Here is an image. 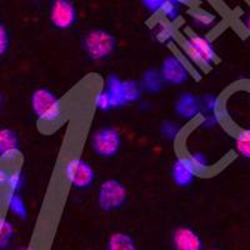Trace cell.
I'll return each mask as SVG.
<instances>
[{
  "instance_id": "6da1fadb",
  "label": "cell",
  "mask_w": 250,
  "mask_h": 250,
  "mask_svg": "<svg viewBox=\"0 0 250 250\" xmlns=\"http://www.w3.org/2000/svg\"><path fill=\"white\" fill-rule=\"evenodd\" d=\"M30 105L35 117L46 124H53L62 117V102L57 94L48 88L37 89L31 95Z\"/></svg>"
},
{
  "instance_id": "7a4b0ae2",
  "label": "cell",
  "mask_w": 250,
  "mask_h": 250,
  "mask_svg": "<svg viewBox=\"0 0 250 250\" xmlns=\"http://www.w3.org/2000/svg\"><path fill=\"white\" fill-rule=\"evenodd\" d=\"M83 49L90 59L102 62L113 54L117 49V39L104 29H91L83 39Z\"/></svg>"
},
{
  "instance_id": "3957f363",
  "label": "cell",
  "mask_w": 250,
  "mask_h": 250,
  "mask_svg": "<svg viewBox=\"0 0 250 250\" xmlns=\"http://www.w3.org/2000/svg\"><path fill=\"white\" fill-rule=\"evenodd\" d=\"M184 50L194 62L200 65L210 66L216 62L218 55L213 44L207 37L198 34H189L184 42Z\"/></svg>"
},
{
  "instance_id": "277c9868",
  "label": "cell",
  "mask_w": 250,
  "mask_h": 250,
  "mask_svg": "<svg viewBox=\"0 0 250 250\" xmlns=\"http://www.w3.org/2000/svg\"><path fill=\"white\" fill-rule=\"evenodd\" d=\"M128 198V190L122 182L117 179H108L103 182L98 193V202L103 210H117L123 207Z\"/></svg>"
},
{
  "instance_id": "5b68a950",
  "label": "cell",
  "mask_w": 250,
  "mask_h": 250,
  "mask_svg": "<svg viewBox=\"0 0 250 250\" xmlns=\"http://www.w3.org/2000/svg\"><path fill=\"white\" fill-rule=\"evenodd\" d=\"M91 149L102 158H113L117 155L122 145V138L117 129L102 128L91 135Z\"/></svg>"
},
{
  "instance_id": "8992f818",
  "label": "cell",
  "mask_w": 250,
  "mask_h": 250,
  "mask_svg": "<svg viewBox=\"0 0 250 250\" xmlns=\"http://www.w3.org/2000/svg\"><path fill=\"white\" fill-rule=\"evenodd\" d=\"M49 19L57 29H70L78 20L77 6L71 0H53L49 12Z\"/></svg>"
},
{
  "instance_id": "52a82bcc",
  "label": "cell",
  "mask_w": 250,
  "mask_h": 250,
  "mask_svg": "<svg viewBox=\"0 0 250 250\" xmlns=\"http://www.w3.org/2000/svg\"><path fill=\"white\" fill-rule=\"evenodd\" d=\"M65 176L75 189H88L93 184L95 174L88 162L74 158L66 163Z\"/></svg>"
},
{
  "instance_id": "ba28073f",
  "label": "cell",
  "mask_w": 250,
  "mask_h": 250,
  "mask_svg": "<svg viewBox=\"0 0 250 250\" xmlns=\"http://www.w3.org/2000/svg\"><path fill=\"white\" fill-rule=\"evenodd\" d=\"M160 74L164 83H168L171 85H182L189 78V71L184 65V62L174 55H170L163 60Z\"/></svg>"
},
{
  "instance_id": "9c48e42d",
  "label": "cell",
  "mask_w": 250,
  "mask_h": 250,
  "mask_svg": "<svg viewBox=\"0 0 250 250\" xmlns=\"http://www.w3.org/2000/svg\"><path fill=\"white\" fill-rule=\"evenodd\" d=\"M171 242L175 250H203L202 239L189 227L176 228L171 236Z\"/></svg>"
},
{
  "instance_id": "30bf717a",
  "label": "cell",
  "mask_w": 250,
  "mask_h": 250,
  "mask_svg": "<svg viewBox=\"0 0 250 250\" xmlns=\"http://www.w3.org/2000/svg\"><path fill=\"white\" fill-rule=\"evenodd\" d=\"M195 174L189 158H178L171 167V178L178 187H189L195 179Z\"/></svg>"
},
{
  "instance_id": "8fae6325",
  "label": "cell",
  "mask_w": 250,
  "mask_h": 250,
  "mask_svg": "<svg viewBox=\"0 0 250 250\" xmlns=\"http://www.w3.org/2000/svg\"><path fill=\"white\" fill-rule=\"evenodd\" d=\"M203 110L202 100L190 93H184L175 103L176 114L185 120H191L196 118Z\"/></svg>"
},
{
  "instance_id": "7c38bea8",
  "label": "cell",
  "mask_w": 250,
  "mask_h": 250,
  "mask_svg": "<svg viewBox=\"0 0 250 250\" xmlns=\"http://www.w3.org/2000/svg\"><path fill=\"white\" fill-rule=\"evenodd\" d=\"M19 154V138L17 131L9 128L0 129V158L6 162L14 160Z\"/></svg>"
},
{
  "instance_id": "4fadbf2b",
  "label": "cell",
  "mask_w": 250,
  "mask_h": 250,
  "mask_svg": "<svg viewBox=\"0 0 250 250\" xmlns=\"http://www.w3.org/2000/svg\"><path fill=\"white\" fill-rule=\"evenodd\" d=\"M105 90L113 99L115 108H120L125 104L124 94H123V80L118 75L110 74L106 78Z\"/></svg>"
},
{
  "instance_id": "5bb4252c",
  "label": "cell",
  "mask_w": 250,
  "mask_h": 250,
  "mask_svg": "<svg viewBox=\"0 0 250 250\" xmlns=\"http://www.w3.org/2000/svg\"><path fill=\"white\" fill-rule=\"evenodd\" d=\"M106 250H138V248L130 235L117 231L109 236Z\"/></svg>"
},
{
  "instance_id": "9a60e30c",
  "label": "cell",
  "mask_w": 250,
  "mask_h": 250,
  "mask_svg": "<svg viewBox=\"0 0 250 250\" xmlns=\"http://www.w3.org/2000/svg\"><path fill=\"white\" fill-rule=\"evenodd\" d=\"M163 83L164 80H163L160 71L155 70V69H149L143 74L140 85H142L143 90H146L149 93H156L163 88Z\"/></svg>"
},
{
  "instance_id": "2e32d148",
  "label": "cell",
  "mask_w": 250,
  "mask_h": 250,
  "mask_svg": "<svg viewBox=\"0 0 250 250\" xmlns=\"http://www.w3.org/2000/svg\"><path fill=\"white\" fill-rule=\"evenodd\" d=\"M8 208L13 215L21 220L26 219L28 216V209H26L25 203L21 196L18 195V193H10V195L8 196Z\"/></svg>"
},
{
  "instance_id": "e0dca14e",
  "label": "cell",
  "mask_w": 250,
  "mask_h": 250,
  "mask_svg": "<svg viewBox=\"0 0 250 250\" xmlns=\"http://www.w3.org/2000/svg\"><path fill=\"white\" fill-rule=\"evenodd\" d=\"M235 149L240 155L250 159V129H242L236 134Z\"/></svg>"
},
{
  "instance_id": "ac0fdd59",
  "label": "cell",
  "mask_w": 250,
  "mask_h": 250,
  "mask_svg": "<svg viewBox=\"0 0 250 250\" xmlns=\"http://www.w3.org/2000/svg\"><path fill=\"white\" fill-rule=\"evenodd\" d=\"M142 85L135 80H125L123 82V94H124L125 104L135 102L142 97Z\"/></svg>"
},
{
  "instance_id": "d6986e66",
  "label": "cell",
  "mask_w": 250,
  "mask_h": 250,
  "mask_svg": "<svg viewBox=\"0 0 250 250\" xmlns=\"http://www.w3.org/2000/svg\"><path fill=\"white\" fill-rule=\"evenodd\" d=\"M14 236V227L5 216L0 215V249L8 247Z\"/></svg>"
},
{
  "instance_id": "ffe728a7",
  "label": "cell",
  "mask_w": 250,
  "mask_h": 250,
  "mask_svg": "<svg viewBox=\"0 0 250 250\" xmlns=\"http://www.w3.org/2000/svg\"><path fill=\"white\" fill-rule=\"evenodd\" d=\"M191 18H193L194 24H196L199 28L203 29L213 28L216 23V15L210 12H205V10L195 12L191 15Z\"/></svg>"
},
{
  "instance_id": "44dd1931",
  "label": "cell",
  "mask_w": 250,
  "mask_h": 250,
  "mask_svg": "<svg viewBox=\"0 0 250 250\" xmlns=\"http://www.w3.org/2000/svg\"><path fill=\"white\" fill-rule=\"evenodd\" d=\"M24 184V175L21 170H14L9 174L6 187L9 188L10 193H18L23 188Z\"/></svg>"
},
{
  "instance_id": "7402d4cb",
  "label": "cell",
  "mask_w": 250,
  "mask_h": 250,
  "mask_svg": "<svg viewBox=\"0 0 250 250\" xmlns=\"http://www.w3.org/2000/svg\"><path fill=\"white\" fill-rule=\"evenodd\" d=\"M95 105H97V108L99 109V110L103 111H108L110 110V109L115 108L113 99H111L110 95H109L108 91H106L105 89H103V90H100L99 93L97 94V97H95Z\"/></svg>"
},
{
  "instance_id": "603a6c76",
  "label": "cell",
  "mask_w": 250,
  "mask_h": 250,
  "mask_svg": "<svg viewBox=\"0 0 250 250\" xmlns=\"http://www.w3.org/2000/svg\"><path fill=\"white\" fill-rule=\"evenodd\" d=\"M9 48H10L9 31L6 29L5 24L3 21H0V58H3L8 53Z\"/></svg>"
},
{
  "instance_id": "cb8c5ba5",
  "label": "cell",
  "mask_w": 250,
  "mask_h": 250,
  "mask_svg": "<svg viewBox=\"0 0 250 250\" xmlns=\"http://www.w3.org/2000/svg\"><path fill=\"white\" fill-rule=\"evenodd\" d=\"M160 13L168 20H175L178 19V17L180 14V6L174 3V1H171V0H169L168 3L163 6Z\"/></svg>"
},
{
  "instance_id": "d4e9b609",
  "label": "cell",
  "mask_w": 250,
  "mask_h": 250,
  "mask_svg": "<svg viewBox=\"0 0 250 250\" xmlns=\"http://www.w3.org/2000/svg\"><path fill=\"white\" fill-rule=\"evenodd\" d=\"M189 159H190L191 164H193L194 169L198 171H203L208 168V159L205 158L204 154L200 153H194L189 156Z\"/></svg>"
},
{
  "instance_id": "484cf974",
  "label": "cell",
  "mask_w": 250,
  "mask_h": 250,
  "mask_svg": "<svg viewBox=\"0 0 250 250\" xmlns=\"http://www.w3.org/2000/svg\"><path fill=\"white\" fill-rule=\"evenodd\" d=\"M148 12L150 13H160V10L163 9V6L168 3L169 0H140Z\"/></svg>"
},
{
  "instance_id": "4316f807",
  "label": "cell",
  "mask_w": 250,
  "mask_h": 250,
  "mask_svg": "<svg viewBox=\"0 0 250 250\" xmlns=\"http://www.w3.org/2000/svg\"><path fill=\"white\" fill-rule=\"evenodd\" d=\"M162 133L167 139H175L178 133H179V126L171 122H167L163 124L162 126Z\"/></svg>"
},
{
  "instance_id": "83f0119b",
  "label": "cell",
  "mask_w": 250,
  "mask_h": 250,
  "mask_svg": "<svg viewBox=\"0 0 250 250\" xmlns=\"http://www.w3.org/2000/svg\"><path fill=\"white\" fill-rule=\"evenodd\" d=\"M155 37L156 39L160 40V42H168L171 38V31L168 26L163 25V24H159V26L156 28L155 30Z\"/></svg>"
},
{
  "instance_id": "f1b7e54d",
  "label": "cell",
  "mask_w": 250,
  "mask_h": 250,
  "mask_svg": "<svg viewBox=\"0 0 250 250\" xmlns=\"http://www.w3.org/2000/svg\"><path fill=\"white\" fill-rule=\"evenodd\" d=\"M9 170L3 167V165H0V187H3V185H6V182H8L9 178Z\"/></svg>"
},
{
  "instance_id": "f546056e",
  "label": "cell",
  "mask_w": 250,
  "mask_h": 250,
  "mask_svg": "<svg viewBox=\"0 0 250 250\" xmlns=\"http://www.w3.org/2000/svg\"><path fill=\"white\" fill-rule=\"evenodd\" d=\"M171 1H174L175 4H178L179 6H182V5H190L194 0H171Z\"/></svg>"
},
{
  "instance_id": "4dcf8cb0",
  "label": "cell",
  "mask_w": 250,
  "mask_h": 250,
  "mask_svg": "<svg viewBox=\"0 0 250 250\" xmlns=\"http://www.w3.org/2000/svg\"><path fill=\"white\" fill-rule=\"evenodd\" d=\"M245 28H247L248 33H249V34H250V13H249V14H248L247 19H245Z\"/></svg>"
},
{
  "instance_id": "1f68e13d",
  "label": "cell",
  "mask_w": 250,
  "mask_h": 250,
  "mask_svg": "<svg viewBox=\"0 0 250 250\" xmlns=\"http://www.w3.org/2000/svg\"><path fill=\"white\" fill-rule=\"evenodd\" d=\"M14 250H34L33 248H19V249H14Z\"/></svg>"
},
{
  "instance_id": "d6a6232c",
  "label": "cell",
  "mask_w": 250,
  "mask_h": 250,
  "mask_svg": "<svg viewBox=\"0 0 250 250\" xmlns=\"http://www.w3.org/2000/svg\"><path fill=\"white\" fill-rule=\"evenodd\" d=\"M1 104H3V97H1V93H0V109H1Z\"/></svg>"
},
{
  "instance_id": "836d02e7",
  "label": "cell",
  "mask_w": 250,
  "mask_h": 250,
  "mask_svg": "<svg viewBox=\"0 0 250 250\" xmlns=\"http://www.w3.org/2000/svg\"><path fill=\"white\" fill-rule=\"evenodd\" d=\"M211 250H220V249H211Z\"/></svg>"
}]
</instances>
